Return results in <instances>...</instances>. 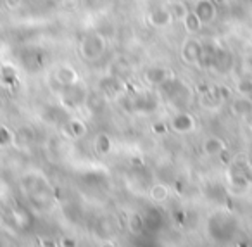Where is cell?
<instances>
[{
  "label": "cell",
  "mask_w": 252,
  "mask_h": 247,
  "mask_svg": "<svg viewBox=\"0 0 252 247\" xmlns=\"http://www.w3.org/2000/svg\"><path fill=\"white\" fill-rule=\"evenodd\" d=\"M169 128L176 133H190L195 128V119L189 112H180V114L173 116L171 123H169Z\"/></svg>",
  "instance_id": "4"
},
{
  "label": "cell",
  "mask_w": 252,
  "mask_h": 247,
  "mask_svg": "<svg viewBox=\"0 0 252 247\" xmlns=\"http://www.w3.org/2000/svg\"><path fill=\"white\" fill-rule=\"evenodd\" d=\"M104 49H105L104 36L98 35V33H90V35L85 36L83 42H81L80 52H81V56H83L85 59L95 61V59H98V57L102 56Z\"/></svg>",
  "instance_id": "1"
},
{
  "label": "cell",
  "mask_w": 252,
  "mask_h": 247,
  "mask_svg": "<svg viewBox=\"0 0 252 247\" xmlns=\"http://www.w3.org/2000/svg\"><path fill=\"white\" fill-rule=\"evenodd\" d=\"M95 147H97L98 154H102V156H107V154L112 150V142H111V139L105 135V133H100V135H97V139H95Z\"/></svg>",
  "instance_id": "13"
},
{
  "label": "cell",
  "mask_w": 252,
  "mask_h": 247,
  "mask_svg": "<svg viewBox=\"0 0 252 247\" xmlns=\"http://www.w3.org/2000/svg\"><path fill=\"white\" fill-rule=\"evenodd\" d=\"M192 11L199 16L204 25L214 21V18H216V4H214L213 0H197L195 7Z\"/></svg>",
  "instance_id": "5"
},
{
  "label": "cell",
  "mask_w": 252,
  "mask_h": 247,
  "mask_svg": "<svg viewBox=\"0 0 252 247\" xmlns=\"http://www.w3.org/2000/svg\"><path fill=\"white\" fill-rule=\"evenodd\" d=\"M182 23H183V28H185V32L189 33V35H195V33H199L204 26V23L200 21V18L192 11V9H190L189 14L183 18Z\"/></svg>",
  "instance_id": "9"
},
{
  "label": "cell",
  "mask_w": 252,
  "mask_h": 247,
  "mask_svg": "<svg viewBox=\"0 0 252 247\" xmlns=\"http://www.w3.org/2000/svg\"><path fill=\"white\" fill-rule=\"evenodd\" d=\"M226 150V142L220 137H209L204 140L202 143V152L207 157H218Z\"/></svg>",
  "instance_id": "7"
},
{
  "label": "cell",
  "mask_w": 252,
  "mask_h": 247,
  "mask_svg": "<svg viewBox=\"0 0 252 247\" xmlns=\"http://www.w3.org/2000/svg\"><path fill=\"white\" fill-rule=\"evenodd\" d=\"M152 130H154V133H158V135H162V133H166L168 126H166L164 123H158V125L152 126Z\"/></svg>",
  "instance_id": "18"
},
{
  "label": "cell",
  "mask_w": 252,
  "mask_h": 247,
  "mask_svg": "<svg viewBox=\"0 0 252 247\" xmlns=\"http://www.w3.org/2000/svg\"><path fill=\"white\" fill-rule=\"evenodd\" d=\"M144 219H142L140 214H131L128 218V230H130L133 235H140L142 230H144Z\"/></svg>",
  "instance_id": "15"
},
{
  "label": "cell",
  "mask_w": 252,
  "mask_h": 247,
  "mask_svg": "<svg viewBox=\"0 0 252 247\" xmlns=\"http://www.w3.org/2000/svg\"><path fill=\"white\" fill-rule=\"evenodd\" d=\"M169 11H171V16L173 19H178V21H183L187 14H189V5L183 2V0H175V2H169L168 4Z\"/></svg>",
  "instance_id": "11"
},
{
  "label": "cell",
  "mask_w": 252,
  "mask_h": 247,
  "mask_svg": "<svg viewBox=\"0 0 252 247\" xmlns=\"http://www.w3.org/2000/svg\"><path fill=\"white\" fill-rule=\"evenodd\" d=\"M231 112L237 116H247L252 112V101L249 95H242L240 99L231 102Z\"/></svg>",
  "instance_id": "10"
},
{
  "label": "cell",
  "mask_w": 252,
  "mask_h": 247,
  "mask_svg": "<svg viewBox=\"0 0 252 247\" xmlns=\"http://www.w3.org/2000/svg\"><path fill=\"white\" fill-rule=\"evenodd\" d=\"M21 4H23V0H5V5H7L9 9H18Z\"/></svg>",
  "instance_id": "19"
},
{
  "label": "cell",
  "mask_w": 252,
  "mask_h": 247,
  "mask_svg": "<svg viewBox=\"0 0 252 247\" xmlns=\"http://www.w3.org/2000/svg\"><path fill=\"white\" fill-rule=\"evenodd\" d=\"M182 59L185 61L187 64H190V66L200 64V61L204 59L202 45H200L195 38L185 40V42H183V45H182Z\"/></svg>",
  "instance_id": "2"
},
{
  "label": "cell",
  "mask_w": 252,
  "mask_h": 247,
  "mask_svg": "<svg viewBox=\"0 0 252 247\" xmlns=\"http://www.w3.org/2000/svg\"><path fill=\"white\" fill-rule=\"evenodd\" d=\"M237 92L240 95H251L252 94V80L251 78H242L237 83Z\"/></svg>",
  "instance_id": "17"
},
{
  "label": "cell",
  "mask_w": 252,
  "mask_h": 247,
  "mask_svg": "<svg viewBox=\"0 0 252 247\" xmlns=\"http://www.w3.org/2000/svg\"><path fill=\"white\" fill-rule=\"evenodd\" d=\"M213 2H214V4H223L224 0H213Z\"/></svg>",
  "instance_id": "20"
},
{
  "label": "cell",
  "mask_w": 252,
  "mask_h": 247,
  "mask_svg": "<svg viewBox=\"0 0 252 247\" xmlns=\"http://www.w3.org/2000/svg\"><path fill=\"white\" fill-rule=\"evenodd\" d=\"M169 78H171V71L161 66L151 68V70H147V73H145V80L151 85H162V83H166Z\"/></svg>",
  "instance_id": "8"
},
{
  "label": "cell",
  "mask_w": 252,
  "mask_h": 247,
  "mask_svg": "<svg viewBox=\"0 0 252 247\" xmlns=\"http://www.w3.org/2000/svg\"><path fill=\"white\" fill-rule=\"evenodd\" d=\"M14 142V133L5 126H0V147H5Z\"/></svg>",
  "instance_id": "16"
},
{
  "label": "cell",
  "mask_w": 252,
  "mask_h": 247,
  "mask_svg": "<svg viewBox=\"0 0 252 247\" xmlns=\"http://www.w3.org/2000/svg\"><path fill=\"white\" fill-rule=\"evenodd\" d=\"M67 128H69V135L74 137V139H80V137H83L87 133V125L81 123L80 119H71L67 123Z\"/></svg>",
  "instance_id": "14"
},
{
  "label": "cell",
  "mask_w": 252,
  "mask_h": 247,
  "mask_svg": "<svg viewBox=\"0 0 252 247\" xmlns=\"http://www.w3.org/2000/svg\"><path fill=\"white\" fill-rule=\"evenodd\" d=\"M147 19L154 28H166L173 21V16L168 5H159V7H154L149 12Z\"/></svg>",
  "instance_id": "3"
},
{
  "label": "cell",
  "mask_w": 252,
  "mask_h": 247,
  "mask_svg": "<svg viewBox=\"0 0 252 247\" xmlns=\"http://www.w3.org/2000/svg\"><path fill=\"white\" fill-rule=\"evenodd\" d=\"M54 78H56L59 85H64V87H71V85L76 83L78 73H76V70H74L73 66L61 64V66L56 68V71H54Z\"/></svg>",
  "instance_id": "6"
},
{
  "label": "cell",
  "mask_w": 252,
  "mask_h": 247,
  "mask_svg": "<svg viewBox=\"0 0 252 247\" xmlns=\"http://www.w3.org/2000/svg\"><path fill=\"white\" fill-rule=\"evenodd\" d=\"M151 199L154 202H164V201H168V197H169V188L166 187L164 183H156L154 187L151 188Z\"/></svg>",
  "instance_id": "12"
}]
</instances>
